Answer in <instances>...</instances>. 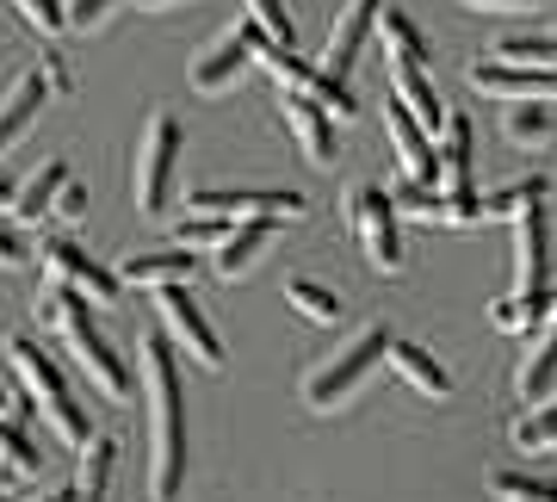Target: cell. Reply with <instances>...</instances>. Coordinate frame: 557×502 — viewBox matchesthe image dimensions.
I'll use <instances>...</instances> for the list:
<instances>
[{
  "instance_id": "7a4b0ae2",
  "label": "cell",
  "mask_w": 557,
  "mask_h": 502,
  "mask_svg": "<svg viewBox=\"0 0 557 502\" xmlns=\"http://www.w3.org/2000/svg\"><path fill=\"white\" fill-rule=\"evenodd\" d=\"M44 317L62 329V342H69V354H75L81 366H87V379L100 384L112 403L131 397V366H124V354L100 335V322H94V298H81L75 285H57L50 280V298H44Z\"/></svg>"
},
{
  "instance_id": "4316f807",
  "label": "cell",
  "mask_w": 557,
  "mask_h": 502,
  "mask_svg": "<svg viewBox=\"0 0 557 502\" xmlns=\"http://www.w3.org/2000/svg\"><path fill=\"white\" fill-rule=\"evenodd\" d=\"M539 199H545V174H527V181H508V186H496V193H483V218L490 223L520 218V211L539 205Z\"/></svg>"
},
{
  "instance_id": "ba28073f",
  "label": "cell",
  "mask_w": 557,
  "mask_h": 502,
  "mask_svg": "<svg viewBox=\"0 0 557 502\" xmlns=\"http://www.w3.org/2000/svg\"><path fill=\"white\" fill-rule=\"evenodd\" d=\"M156 310H161L168 342L186 347L205 372H218V366H223V342H218V329L205 322V310L193 304V292H186V285H168V292H156Z\"/></svg>"
},
{
  "instance_id": "9a60e30c",
  "label": "cell",
  "mask_w": 557,
  "mask_h": 502,
  "mask_svg": "<svg viewBox=\"0 0 557 502\" xmlns=\"http://www.w3.org/2000/svg\"><path fill=\"white\" fill-rule=\"evenodd\" d=\"M50 94H57V87H50V75H44V69H25V75L0 94V156H7L25 131H32V119L50 106Z\"/></svg>"
},
{
  "instance_id": "4dcf8cb0",
  "label": "cell",
  "mask_w": 557,
  "mask_h": 502,
  "mask_svg": "<svg viewBox=\"0 0 557 502\" xmlns=\"http://www.w3.org/2000/svg\"><path fill=\"white\" fill-rule=\"evenodd\" d=\"M552 131H557V119H552L545 100H515L508 106V137L515 143H545Z\"/></svg>"
},
{
  "instance_id": "ffe728a7",
  "label": "cell",
  "mask_w": 557,
  "mask_h": 502,
  "mask_svg": "<svg viewBox=\"0 0 557 502\" xmlns=\"http://www.w3.org/2000/svg\"><path fill=\"white\" fill-rule=\"evenodd\" d=\"M471 161H478V149H471V119L453 112L446 131H440V193H471Z\"/></svg>"
},
{
  "instance_id": "8d00e7d4",
  "label": "cell",
  "mask_w": 557,
  "mask_h": 502,
  "mask_svg": "<svg viewBox=\"0 0 557 502\" xmlns=\"http://www.w3.org/2000/svg\"><path fill=\"white\" fill-rule=\"evenodd\" d=\"M440 223H453V230H471V223H490L483 218V193H440Z\"/></svg>"
},
{
  "instance_id": "d6986e66",
  "label": "cell",
  "mask_w": 557,
  "mask_h": 502,
  "mask_svg": "<svg viewBox=\"0 0 557 502\" xmlns=\"http://www.w3.org/2000/svg\"><path fill=\"white\" fill-rule=\"evenodd\" d=\"M391 94H397L409 112H416L421 124H428V137H440L446 131V106H440V94H434V81H428V69H409V62H391Z\"/></svg>"
},
{
  "instance_id": "f35d334b",
  "label": "cell",
  "mask_w": 557,
  "mask_h": 502,
  "mask_svg": "<svg viewBox=\"0 0 557 502\" xmlns=\"http://www.w3.org/2000/svg\"><path fill=\"white\" fill-rule=\"evenodd\" d=\"M112 7H119V0H69V25H75V32H94Z\"/></svg>"
},
{
  "instance_id": "5b68a950",
  "label": "cell",
  "mask_w": 557,
  "mask_h": 502,
  "mask_svg": "<svg viewBox=\"0 0 557 502\" xmlns=\"http://www.w3.org/2000/svg\"><path fill=\"white\" fill-rule=\"evenodd\" d=\"M180 156H186V131H180V119L168 106H156V112H149V131H143V143H137V168H131V193H137L143 218H161V211H168Z\"/></svg>"
},
{
  "instance_id": "83f0119b",
  "label": "cell",
  "mask_w": 557,
  "mask_h": 502,
  "mask_svg": "<svg viewBox=\"0 0 557 502\" xmlns=\"http://www.w3.org/2000/svg\"><path fill=\"white\" fill-rule=\"evenodd\" d=\"M285 304H292L298 317H310V322H341L347 317V304H341L329 285H317V280H285Z\"/></svg>"
},
{
  "instance_id": "9c48e42d",
  "label": "cell",
  "mask_w": 557,
  "mask_h": 502,
  "mask_svg": "<svg viewBox=\"0 0 557 502\" xmlns=\"http://www.w3.org/2000/svg\"><path fill=\"white\" fill-rule=\"evenodd\" d=\"M260 44H267V32L260 25H230V32H218L211 38V50H205L199 62H193V94H223V87H236V75L248 69V62H260Z\"/></svg>"
},
{
  "instance_id": "8fae6325",
  "label": "cell",
  "mask_w": 557,
  "mask_h": 502,
  "mask_svg": "<svg viewBox=\"0 0 557 502\" xmlns=\"http://www.w3.org/2000/svg\"><path fill=\"white\" fill-rule=\"evenodd\" d=\"M38 255H44V273L57 285H75L81 298H94V304H119V273H106L81 242H69V236H57V242H38Z\"/></svg>"
},
{
  "instance_id": "6da1fadb",
  "label": "cell",
  "mask_w": 557,
  "mask_h": 502,
  "mask_svg": "<svg viewBox=\"0 0 557 502\" xmlns=\"http://www.w3.org/2000/svg\"><path fill=\"white\" fill-rule=\"evenodd\" d=\"M143 384H149V502H180L186 490V384H180V360L168 335L143 342Z\"/></svg>"
},
{
  "instance_id": "b9f144b4",
  "label": "cell",
  "mask_w": 557,
  "mask_h": 502,
  "mask_svg": "<svg viewBox=\"0 0 557 502\" xmlns=\"http://www.w3.org/2000/svg\"><path fill=\"white\" fill-rule=\"evenodd\" d=\"M471 13H533L539 0H465Z\"/></svg>"
},
{
  "instance_id": "d6a6232c",
  "label": "cell",
  "mask_w": 557,
  "mask_h": 502,
  "mask_svg": "<svg viewBox=\"0 0 557 502\" xmlns=\"http://www.w3.org/2000/svg\"><path fill=\"white\" fill-rule=\"evenodd\" d=\"M490 497L496 502H557V483L527 478V472H496V478H490Z\"/></svg>"
},
{
  "instance_id": "7bdbcfd3",
  "label": "cell",
  "mask_w": 557,
  "mask_h": 502,
  "mask_svg": "<svg viewBox=\"0 0 557 502\" xmlns=\"http://www.w3.org/2000/svg\"><path fill=\"white\" fill-rule=\"evenodd\" d=\"M38 69L50 75V87H57V94L69 87V62H62V50H44V57H38Z\"/></svg>"
},
{
  "instance_id": "30bf717a",
  "label": "cell",
  "mask_w": 557,
  "mask_h": 502,
  "mask_svg": "<svg viewBox=\"0 0 557 502\" xmlns=\"http://www.w3.org/2000/svg\"><path fill=\"white\" fill-rule=\"evenodd\" d=\"M384 137H391V149H397V168L403 181H421V186H440V143L428 137V124L409 112V106L391 94L384 100Z\"/></svg>"
},
{
  "instance_id": "836d02e7",
  "label": "cell",
  "mask_w": 557,
  "mask_h": 502,
  "mask_svg": "<svg viewBox=\"0 0 557 502\" xmlns=\"http://www.w3.org/2000/svg\"><path fill=\"white\" fill-rule=\"evenodd\" d=\"M515 453H557V403L515 423Z\"/></svg>"
},
{
  "instance_id": "e0dca14e",
  "label": "cell",
  "mask_w": 557,
  "mask_h": 502,
  "mask_svg": "<svg viewBox=\"0 0 557 502\" xmlns=\"http://www.w3.org/2000/svg\"><path fill=\"white\" fill-rule=\"evenodd\" d=\"M193 267H199L193 248H156V255H131V261L119 267V280L124 285H143V292H168V285L193 280Z\"/></svg>"
},
{
  "instance_id": "7402d4cb",
  "label": "cell",
  "mask_w": 557,
  "mask_h": 502,
  "mask_svg": "<svg viewBox=\"0 0 557 502\" xmlns=\"http://www.w3.org/2000/svg\"><path fill=\"white\" fill-rule=\"evenodd\" d=\"M379 38H384V57L391 62H409V69H428L434 62V50H428V38H421V25L403 13V7H384L379 13Z\"/></svg>"
},
{
  "instance_id": "f1b7e54d",
  "label": "cell",
  "mask_w": 557,
  "mask_h": 502,
  "mask_svg": "<svg viewBox=\"0 0 557 502\" xmlns=\"http://www.w3.org/2000/svg\"><path fill=\"white\" fill-rule=\"evenodd\" d=\"M0 460L13 465V472H20V478H38V446L25 441V423L20 416H13V409H7V416H0Z\"/></svg>"
},
{
  "instance_id": "ee69618b",
  "label": "cell",
  "mask_w": 557,
  "mask_h": 502,
  "mask_svg": "<svg viewBox=\"0 0 557 502\" xmlns=\"http://www.w3.org/2000/svg\"><path fill=\"white\" fill-rule=\"evenodd\" d=\"M13 199H20V186H13V181H7V174H0V205L13 211Z\"/></svg>"
},
{
  "instance_id": "4fadbf2b",
  "label": "cell",
  "mask_w": 557,
  "mask_h": 502,
  "mask_svg": "<svg viewBox=\"0 0 557 502\" xmlns=\"http://www.w3.org/2000/svg\"><path fill=\"white\" fill-rule=\"evenodd\" d=\"M552 285V218L545 205H527L515 218V292H545Z\"/></svg>"
},
{
  "instance_id": "ac0fdd59",
  "label": "cell",
  "mask_w": 557,
  "mask_h": 502,
  "mask_svg": "<svg viewBox=\"0 0 557 502\" xmlns=\"http://www.w3.org/2000/svg\"><path fill=\"white\" fill-rule=\"evenodd\" d=\"M515 391H520V403H545L557 391V310H552V322L539 329V342H527V360H520V372H515Z\"/></svg>"
},
{
  "instance_id": "f6af8a7d",
  "label": "cell",
  "mask_w": 557,
  "mask_h": 502,
  "mask_svg": "<svg viewBox=\"0 0 557 502\" xmlns=\"http://www.w3.org/2000/svg\"><path fill=\"white\" fill-rule=\"evenodd\" d=\"M131 7H143V13H161V7H174V0H131Z\"/></svg>"
},
{
  "instance_id": "44dd1931",
  "label": "cell",
  "mask_w": 557,
  "mask_h": 502,
  "mask_svg": "<svg viewBox=\"0 0 557 502\" xmlns=\"http://www.w3.org/2000/svg\"><path fill=\"white\" fill-rule=\"evenodd\" d=\"M391 366H397V379L421 397H453V372L428 354L421 342H391Z\"/></svg>"
},
{
  "instance_id": "1f68e13d",
  "label": "cell",
  "mask_w": 557,
  "mask_h": 502,
  "mask_svg": "<svg viewBox=\"0 0 557 502\" xmlns=\"http://www.w3.org/2000/svg\"><path fill=\"white\" fill-rule=\"evenodd\" d=\"M242 13H248V25H260L273 44L298 50V25H292V13H285V0H242Z\"/></svg>"
},
{
  "instance_id": "7dc6e473",
  "label": "cell",
  "mask_w": 557,
  "mask_h": 502,
  "mask_svg": "<svg viewBox=\"0 0 557 502\" xmlns=\"http://www.w3.org/2000/svg\"><path fill=\"white\" fill-rule=\"evenodd\" d=\"M7 409H13V397H7V391H0V416H7Z\"/></svg>"
},
{
  "instance_id": "484cf974",
  "label": "cell",
  "mask_w": 557,
  "mask_h": 502,
  "mask_svg": "<svg viewBox=\"0 0 557 502\" xmlns=\"http://www.w3.org/2000/svg\"><path fill=\"white\" fill-rule=\"evenodd\" d=\"M260 69L278 81V94H310V87L322 81L317 62H304L298 50H285V44H273V38L260 44Z\"/></svg>"
},
{
  "instance_id": "3957f363",
  "label": "cell",
  "mask_w": 557,
  "mask_h": 502,
  "mask_svg": "<svg viewBox=\"0 0 557 502\" xmlns=\"http://www.w3.org/2000/svg\"><path fill=\"white\" fill-rule=\"evenodd\" d=\"M7 360H13V372H20L25 397L38 403L44 423L57 428L62 441L75 446V453H81L87 441H94V434H87V416H81V403L69 397V384H62L57 360H50V354H44V347L32 342V335H13V342H7Z\"/></svg>"
},
{
  "instance_id": "cb8c5ba5",
  "label": "cell",
  "mask_w": 557,
  "mask_h": 502,
  "mask_svg": "<svg viewBox=\"0 0 557 502\" xmlns=\"http://www.w3.org/2000/svg\"><path fill=\"white\" fill-rule=\"evenodd\" d=\"M273 230H278V223H236V230L223 236L218 261H211V267H218V280H242V273L260 261V248L273 242Z\"/></svg>"
},
{
  "instance_id": "d590c367",
  "label": "cell",
  "mask_w": 557,
  "mask_h": 502,
  "mask_svg": "<svg viewBox=\"0 0 557 502\" xmlns=\"http://www.w3.org/2000/svg\"><path fill=\"white\" fill-rule=\"evenodd\" d=\"M391 199H397V211H403V218H428V223H440V186L397 181V186H391Z\"/></svg>"
},
{
  "instance_id": "ab89813d",
  "label": "cell",
  "mask_w": 557,
  "mask_h": 502,
  "mask_svg": "<svg viewBox=\"0 0 557 502\" xmlns=\"http://www.w3.org/2000/svg\"><path fill=\"white\" fill-rule=\"evenodd\" d=\"M0 267H7V273H20V267H32V248H25V242H20V230H7V223H0Z\"/></svg>"
},
{
  "instance_id": "2e32d148",
  "label": "cell",
  "mask_w": 557,
  "mask_h": 502,
  "mask_svg": "<svg viewBox=\"0 0 557 502\" xmlns=\"http://www.w3.org/2000/svg\"><path fill=\"white\" fill-rule=\"evenodd\" d=\"M285 124H292V137L304 143V156L317 161V168H335V119L322 112L310 94H285Z\"/></svg>"
},
{
  "instance_id": "52a82bcc",
  "label": "cell",
  "mask_w": 557,
  "mask_h": 502,
  "mask_svg": "<svg viewBox=\"0 0 557 502\" xmlns=\"http://www.w3.org/2000/svg\"><path fill=\"white\" fill-rule=\"evenodd\" d=\"M397 199L384 193V186H354L347 193V223H354L359 248H366V261H372V273H384V280H397L403 273V230H397Z\"/></svg>"
},
{
  "instance_id": "8992f818",
  "label": "cell",
  "mask_w": 557,
  "mask_h": 502,
  "mask_svg": "<svg viewBox=\"0 0 557 502\" xmlns=\"http://www.w3.org/2000/svg\"><path fill=\"white\" fill-rule=\"evenodd\" d=\"M186 211L223 218V223H292L310 211V199L292 193V186H193Z\"/></svg>"
},
{
  "instance_id": "bcb514c9",
  "label": "cell",
  "mask_w": 557,
  "mask_h": 502,
  "mask_svg": "<svg viewBox=\"0 0 557 502\" xmlns=\"http://www.w3.org/2000/svg\"><path fill=\"white\" fill-rule=\"evenodd\" d=\"M44 502H81L75 490H57V497H44Z\"/></svg>"
},
{
  "instance_id": "7c38bea8",
  "label": "cell",
  "mask_w": 557,
  "mask_h": 502,
  "mask_svg": "<svg viewBox=\"0 0 557 502\" xmlns=\"http://www.w3.org/2000/svg\"><path fill=\"white\" fill-rule=\"evenodd\" d=\"M379 13H384V0H347V7H341V20L329 25L322 75H335V81L354 75V62H359V50H366V38L379 32Z\"/></svg>"
},
{
  "instance_id": "e575fe53",
  "label": "cell",
  "mask_w": 557,
  "mask_h": 502,
  "mask_svg": "<svg viewBox=\"0 0 557 502\" xmlns=\"http://www.w3.org/2000/svg\"><path fill=\"white\" fill-rule=\"evenodd\" d=\"M236 223L223 218H199V211H186V218L174 223V248H223V236H230Z\"/></svg>"
},
{
  "instance_id": "74e56055",
  "label": "cell",
  "mask_w": 557,
  "mask_h": 502,
  "mask_svg": "<svg viewBox=\"0 0 557 502\" xmlns=\"http://www.w3.org/2000/svg\"><path fill=\"white\" fill-rule=\"evenodd\" d=\"M13 7H20V20H25V25H38L44 38L69 25V7H62V0H13Z\"/></svg>"
},
{
  "instance_id": "d4e9b609",
  "label": "cell",
  "mask_w": 557,
  "mask_h": 502,
  "mask_svg": "<svg viewBox=\"0 0 557 502\" xmlns=\"http://www.w3.org/2000/svg\"><path fill=\"white\" fill-rule=\"evenodd\" d=\"M112 465H119V446L94 434V441L81 446V472H75V497L81 502H106L112 497Z\"/></svg>"
},
{
  "instance_id": "5bb4252c",
  "label": "cell",
  "mask_w": 557,
  "mask_h": 502,
  "mask_svg": "<svg viewBox=\"0 0 557 502\" xmlns=\"http://www.w3.org/2000/svg\"><path fill=\"white\" fill-rule=\"evenodd\" d=\"M471 87L490 100H557V69H515V62H471Z\"/></svg>"
},
{
  "instance_id": "603a6c76",
  "label": "cell",
  "mask_w": 557,
  "mask_h": 502,
  "mask_svg": "<svg viewBox=\"0 0 557 502\" xmlns=\"http://www.w3.org/2000/svg\"><path fill=\"white\" fill-rule=\"evenodd\" d=\"M75 181V168L69 161H50L44 174H32V181L20 186V199H13V218L20 223H38V218H50L57 211V199H62V186Z\"/></svg>"
},
{
  "instance_id": "f546056e",
  "label": "cell",
  "mask_w": 557,
  "mask_h": 502,
  "mask_svg": "<svg viewBox=\"0 0 557 502\" xmlns=\"http://www.w3.org/2000/svg\"><path fill=\"white\" fill-rule=\"evenodd\" d=\"M490 62H515V69H557V38H502Z\"/></svg>"
},
{
  "instance_id": "277c9868",
  "label": "cell",
  "mask_w": 557,
  "mask_h": 502,
  "mask_svg": "<svg viewBox=\"0 0 557 502\" xmlns=\"http://www.w3.org/2000/svg\"><path fill=\"white\" fill-rule=\"evenodd\" d=\"M391 342H397V335H391L384 322H366V329H359L354 342L341 347L335 360H322L317 372H304V403H310L317 416L341 409V403L354 397L359 384L372 379V366H379V360H391Z\"/></svg>"
},
{
  "instance_id": "60d3db41",
  "label": "cell",
  "mask_w": 557,
  "mask_h": 502,
  "mask_svg": "<svg viewBox=\"0 0 557 502\" xmlns=\"http://www.w3.org/2000/svg\"><path fill=\"white\" fill-rule=\"evenodd\" d=\"M57 218H62V223H81V218H87V186H81V181H69V186H62Z\"/></svg>"
}]
</instances>
